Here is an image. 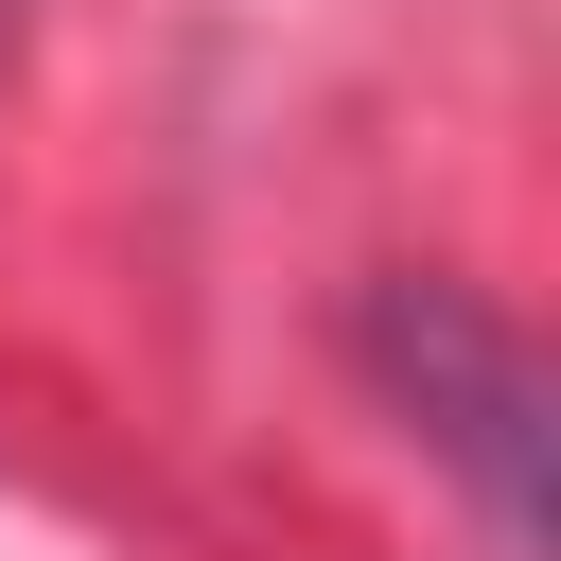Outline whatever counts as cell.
<instances>
[{
	"label": "cell",
	"instance_id": "obj_1",
	"mask_svg": "<svg viewBox=\"0 0 561 561\" xmlns=\"http://www.w3.org/2000/svg\"><path fill=\"white\" fill-rule=\"evenodd\" d=\"M386 368L421 386V438H438V456H473L491 543L526 561V526H543V386H526V351H508L456 280H421V298H386Z\"/></svg>",
	"mask_w": 561,
	"mask_h": 561
}]
</instances>
